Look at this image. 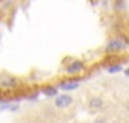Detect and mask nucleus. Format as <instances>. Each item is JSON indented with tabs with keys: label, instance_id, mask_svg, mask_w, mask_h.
<instances>
[{
	"label": "nucleus",
	"instance_id": "nucleus-1",
	"mask_svg": "<svg viewBox=\"0 0 129 123\" xmlns=\"http://www.w3.org/2000/svg\"><path fill=\"white\" fill-rule=\"evenodd\" d=\"M126 45H128V44L123 41L122 36L113 38V39H110L108 44L105 45V51H107L108 54H119V53H122V51L126 48Z\"/></svg>",
	"mask_w": 129,
	"mask_h": 123
},
{
	"label": "nucleus",
	"instance_id": "nucleus-2",
	"mask_svg": "<svg viewBox=\"0 0 129 123\" xmlns=\"http://www.w3.org/2000/svg\"><path fill=\"white\" fill-rule=\"evenodd\" d=\"M20 84V80L14 75L9 74H2L0 75V89L2 90H12Z\"/></svg>",
	"mask_w": 129,
	"mask_h": 123
},
{
	"label": "nucleus",
	"instance_id": "nucleus-3",
	"mask_svg": "<svg viewBox=\"0 0 129 123\" xmlns=\"http://www.w3.org/2000/svg\"><path fill=\"white\" fill-rule=\"evenodd\" d=\"M74 102V99H72V96L71 95H59V96H56V99H54V105L57 107V108H68L71 104Z\"/></svg>",
	"mask_w": 129,
	"mask_h": 123
},
{
	"label": "nucleus",
	"instance_id": "nucleus-4",
	"mask_svg": "<svg viewBox=\"0 0 129 123\" xmlns=\"http://www.w3.org/2000/svg\"><path fill=\"white\" fill-rule=\"evenodd\" d=\"M81 71H84V63L81 60H74V61H71V65L66 66V72L71 74V75L80 74Z\"/></svg>",
	"mask_w": 129,
	"mask_h": 123
},
{
	"label": "nucleus",
	"instance_id": "nucleus-5",
	"mask_svg": "<svg viewBox=\"0 0 129 123\" xmlns=\"http://www.w3.org/2000/svg\"><path fill=\"white\" fill-rule=\"evenodd\" d=\"M102 107H104V99L101 96H93L89 101V111L90 113H98Z\"/></svg>",
	"mask_w": 129,
	"mask_h": 123
},
{
	"label": "nucleus",
	"instance_id": "nucleus-6",
	"mask_svg": "<svg viewBox=\"0 0 129 123\" xmlns=\"http://www.w3.org/2000/svg\"><path fill=\"white\" fill-rule=\"evenodd\" d=\"M78 81L77 80H69V81H62L60 83V89L62 90H75L78 89Z\"/></svg>",
	"mask_w": 129,
	"mask_h": 123
},
{
	"label": "nucleus",
	"instance_id": "nucleus-7",
	"mask_svg": "<svg viewBox=\"0 0 129 123\" xmlns=\"http://www.w3.org/2000/svg\"><path fill=\"white\" fill-rule=\"evenodd\" d=\"M42 93L45 96H56L57 95V87H54V86H45L42 89Z\"/></svg>",
	"mask_w": 129,
	"mask_h": 123
},
{
	"label": "nucleus",
	"instance_id": "nucleus-8",
	"mask_svg": "<svg viewBox=\"0 0 129 123\" xmlns=\"http://www.w3.org/2000/svg\"><path fill=\"white\" fill-rule=\"evenodd\" d=\"M107 71H108L110 74H114V72H120V71H122V66L117 63V65H114V66H110V68H107Z\"/></svg>",
	"mask_w": 129,
	"mask_h": 123
},
{
	"label": "nucleus",
	"instance_id": "nucleus-9",
	"mask_svg": "<svg viewBox=\"0 0 129 123\" xmlns=\"http://www.w3.org/2000/svg\"><path fill=\"white\" fill-rule=\"evenodd\" d=\"M116 9H123L125 8V5H123V0H116Z\"/></svg>",
	"mask_w": 129,
	"mask_h": 123
},
{
	"label": "nucleus",
	"instance_id": "nucleus-10",
	"mask_svg": "<svg viewBox=\"0 0 129 123\" xmlns=\"http://www.w3.org/2000/svg\"><path fill=\"white\" fill-rule=\"evenodd\" d=\"M125 75H126V77H129V69H126V71H125Z\"/></svg>",
	"mask_w": 129,
	"mask_h": 123
},
{
	"label": "nucleus",
	"instance_id": "nucleus-11",
	"mask_svg": "<svg viewBox=\"0 0 129 123\" xmlns=\"http://www.w3.org/2000/svg\"><path fill=\"white\" fill-rule=\"evenodd\" d=\"M126 110H128V111H129V102H128V104H126Z\"/></svg>",
	"mask_w": 129,
	"mask_h": 123
}]
</instances>
